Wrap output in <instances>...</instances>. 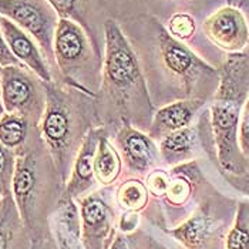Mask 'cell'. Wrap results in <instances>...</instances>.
<instances>
[{
	"instance_id": "cell-10",
	"label": "cell",
	"mask_w": 249,
	"mask_h": 249,
	"mask_svg": "<svg viewBox=\"0 0 249 249\" xmlns=\"http://www.w3.org/2000/svg\"><path fill=\"white\" fill-rule=\"evenodd\" d=\"M46 81L24 66H7L1 70L3 111L26 118L38 127L46 110Z\"/></svg>"
},
{
	"instance_id": "cell-12",
	"label": "cell",
	"mask_w": 249,
	"mask_h": 249,
	"mask_svg": "<svg viewBox=\"0 0 249 249\" xmlns=\"http://www.w3.org/2000/svg\"><path fill=\"white\" fill-rule=\"evenodd\" d=\"M205 38L225 54L239 53L249 44V21L245 12L224 4L211 12L201 23Z\"/></svg>"
},
{
	"instance_id": "cell-2",
	"label": "cell",
	"mask_w": 249,
	"mask_h": 249,
	"mask_svg": "<svg viewBox=\"0 0 249 249\" xmlns=\"http://www.w3.org/2000/svg\"><path fill=\"white\" fill-rule=\"evenodd\" d=\"M100 123L108 133L124 124L148 133L157 111L140 60L115 19L104 23L103 80L97 98Z\"/></svg>"
},
{
	"instance_id": "cell-7",
	"label": "cell",
	"mask_w": 249,
	"mask_h": 249,
	"mask_svg": "<svg viewBox=\"0 0 249 249\" xmlns=\"http://www.w3.org/2000/svg\"><path fill=\"white\" fill-rule=\"evenodd\" d=\"M170 175L171 181L165 196L161 201H154L161 207L165 230L175 228L184 222L195 211L202 196L213 187L201 170L198 160L171 167Z\"/></svg>"
},
{
	"instance_id": "cell-13",
	"label": "cell",
	"mask_w": 249,
	"mask_h": 249,
	"mask_svg": "<svg viewBox=\"0 0 249 249\" xmlns=\"http://www.w3.org/2000/svg\"><path fill=\"white\" fill-rule=\"evenodd\" d=\"M107 133L108 130L104 125H97L86 135L73 162L70 177L64 185L63 198L77 201L83 195L94 191L100 187L94 174V160L100 138Z\"/></svg>"
},
{
	"instance_id": "cell-9",
	"label": "cell",
	"mask_w": 249,
	"mask_h": 249,
	"mask_svg": "<svg viewBox=\"0 0 249 249\" xmlns=\"http://www.w3.org/2000/svg\"><path fill=\"white\" fill-rule=\"evenodd\" d=\"M0 16L13 21L36 40L56 80L54 36L58 15L47 0H0Z\"/></svg>"
},
{
	"instance_id": "cell-14",
	"label": "cell",
	"mask_w": 249,
	"mask_h": 249,
	"mask_svg": "<svg viewBox=\"0 0 249 249\" xmlns=\"http://www.w3.org/2000/svg\"><path fill=\"white\" fill-rule=\"evenodd\" d=\"M60 19L71 20L81 26L89 35L96 52L104 56V23L101 13H106L100 0H47Z\"/></svg>"
},
{
	"instance_id": "cell-24",
	"label": "cell",
	"mask_w": 249,
	"mask_h": 249,
	"mask_svg": "<svg viewBox=\"0 0 249 249\" xmlns=\"http://www.w3.org/2000/svg\"><path fill=\"white\" fill-rule=\"evenodd\" d=\"M16 153L0 142V194L3 196L12 195L13 179L16 174Z\"/></svg>"
},
{
	"instance_id": "cell-19",
	"label": "cell",
	"mask_w": 249,
	"mask_h": 249,
	"mask_svg": "<svg viewBox=\"0 0 249 249\" xmlns=\"http://www.w3.org/2000/svg\"><path fill=\"white\" fill-rule=\"evenodd\" d=\"M110 133L100 138L94 160V174L100 187L115 185L123 175L121 157L110 141Z\"/></svg>"
},
{
	"instance_id": "cell-15",
	"label": "cell",
	"mask_w": 249,
	"mask_h": 249,
	"mask_svg": "<svg viewBox=\"0 0 249 249\" xmlns=\"http://www.w3.org/2000/svg\"><path fill=\"white\" fill-rule=\"evenodd\" d=\"M0 27L7 47L10 49L12 54L19 60L21 66L33 71L46 83L54 81L53 71L35 38L3 16H0Z\"/></svg>"
},
{
	"instance_id": "cell-23",
	"label": "cell",
	"mask_w": 249,
	"mask_h": 249,
	"mask_svg": "<svg viewBox=\"0 0 249 249\" xmlns=\"http://www.w3.org/2000/svg\"><path fill=\"white\" fill-rule=\"evenodd\" d=\"M107 18L117 21L142 15L141 7L147 6L151 0H100Z\"/></svg>"
},
{
	"instance_id": "cell-32",
	"label": "cell",
	"mask_w": 249,
	"mask_h": 249,
	"mask_svg": "<svg viewBox=\"0 0 249 249\" xmlns=\"http://www.w3.org/2000/svg\"><path fill=\"white\" fill-rule=\"evenodd\" d=\"M227 4L236 6V7L242 9L244 12L249 9V0H227Z\"/></svg>"
},
{
	"instance_id": "cell-34",
	"label": "cell",
	"mask_w": 249,
	"mask_h": 249,
	"mask_svg": "<svg viewBox=\"0 0 249 249\" xmlns=\"http://www.w3.org/2000/svg\"><path fill=\"white\" fill-rule=\"evenodd\" d=\"M3 201H4V196L0 194V212H1V208H3Z\"/></svg>"
},
{
	"instance_id": "cell-11",
	"label": "cell",
	"mask_w": 249,
	"mask_h": 249,
	"mask_svg": "<svg viewBox=\"0 0 249 249\" xmlns=\"http://www.w3.org/2000/svg\"><path fill=\"white\" fill-rule=\"evenodd\" d=\"M113 138L115 140V145L118 147L117 151L123 161L121 179H145L148 174L160 168L162 164L160 148L147 133L130 124H124L113 133Z\"/></svg>"
},
{
	"instance_id": "cell-26",
	"label": "cell",
	"mask_w": 249,
	"mask_h": 249,
	"mask_svg": "<svg viewBox=\"0 0 249 249\" xmlns=\"http://www.w3.org/2000/svg\"><path fill=\"white\" fill-rule=\"evenodd\" d=\"M238 145L244 157L247 171L249 173V98L245 101L241 113L239 128H238Z\"/></svg>"
},
{
	"instance_id": "cell-17",
	"label": "cell",
	"mask_w": 249,
	"mask_h": 249,
	"mask_svg": "<svg viewBox=\"0 0 249 249\" xmlns=\"http://www.w3.org/2000/svg\"><path fill=\"white\" fill-rule=\"evenodd\" d=\"M52 228L58 249H84L80 238V215L76 201L61 198L52 218Z\"/></svg>"
},
{
	"instance_id": "cell-3",
	"label": "cell",
	"mask_w": 249,
	"mask_h": 249,
	"mask_svg": "<svg viewBox=\"0 0 249 249\" xmlns=\"http://www.w3.org/2000/svg\"><path fill=\"white\" fill-rule=\"evenodd\" d=\"M46 110L38 124L61 181L67 182L83 140L101 125L97 98L60 81L46 83Z\"/></svg>"
},
{
	"instance_id": "cell-8",
	"label": "cell",
	"mask_w": 249,
	"mask_h": 249,
	"mask_svg": "<svg viewBox=\"0 0 249 249\" xmlns=\"http://www.w3.org/2000/svg\"><path fill=\"white\" fill-rule=\"evenodd\" d=\"M80 215V238L84 249H108L117 233L118 205L115 185L98 187L76 201Z\"/></svg>"
},
{
	"instance_id": "cell-4",
	"label": "cell",
	"mask_w": 249,
	"mask_h": 249,
	"mask_svg": "<svg viewBox=\"0 0 249 249\" xmlns=\"http://www.w3.org/2000/svg\"><path fill=\"white\" fill-rule=\"evenodd\" d=\"M219 87L211 100L210 121L219 173H248L238 145L241 113L249 96V44L219 66Z\"/></svg>"
},
{
	"instance_id": "cell-27",
	"label": "cell",
	"mask_w": 249,
	"mask_h": 249,
	"mask_svg": "<svg viewBox=\"0 0 249 249\" xmlns=\"http://www.w3.org/2000/svg\"><path fill=\"white\" fill-rule=\"evenodd\" d=\"M128 235H130V238L133 241V245H134L135 249H174L171 247H168V245H165L164 242H161L160 239H157L150 232H147L142 228H138V230L128 233ZM175 249L184 248L177 244V248Z\"/></svg>"
},
{
	"instance_id": "cell-16",
	"label": "cell",
	"mask_w": 249,
	"mask_h": 249,
	"mask_svg": "<svg viewBox=\"0 0 249 249\" xmlns=\"http://www.w3.org/2000/svg\"><path fill=\"white\" fill-rule=\"evenodd\" d=\"M201 100H179L157 108L147 134L154 141H161L167 135L191 125L198 111L205 106Z\"/></svg>"
},
{
	"instance_id": "cell-29",
	"label": "cell",
	"mask_w": 249,
	"mask_h": 249,
	"mask_svg": "<svg viewBox=\"0 0 249 249\" xmlns=\"http://www.w3.org/2000/svg\"><path fill=\"white\" fill-rule=\"evenodd\" d=\"M141 213L140 212H127L123 211L118 216V222H117V230L123 233H131L137 231L140 227V219H141Z\"/></svg>"
},
{
	"instance_id": "cell-33",
	"label": "cell",
	"mask_w": 249,
	"mask_h": 249,
	"mask_svg": "<svg viewBox=\"0 0 249 249\" xmlns=\"http://www.w3.org/2000/svg\"><path fill=\"white\" fill-rule=\"evenodd\" d=\"M1 70H3V67L0 64V113H4L3 111V106H1Z\"/></svg>"
},
{
	"instance_id": "cell-1",
	"label": "cell",
	"mask_w": 249,
	"mask_h": 249,
	"mask_svg": "<svg viewBox=\"0 0 249 249\" xmlns=\"http://www.w3.org/2000/svg\"><path fill=\"white\" fill-rule=\"evenodd\" d=\"M118 23L140 60L155 108L179 100L211 103L219 87L216 67L174 37L154 15H140Z\"/></svg>"
},
{
	"instance_id": "cell-18",
	"label": "cell",
	"mask_w": 249,
	"mask_h": 249,
	"mask_svg": "<svg viewBox=\"0 0 249 249\" xmlns=\"http://www.w3.org/2000/svg\"><path fill=\"white\" fill-rule=\"evenodd\" d=\"M0 249H32L30 236L13 195L4 196L0 212Z\"/></svg>"
},
{
	"instance_id": "cell-31",
	"label": "cell",
	"mask_w": 249,
	"mask_h": 249,
	"mask_svg": "<svg viewBox=\"0 0 249 249\" xmlns=\"http://www.w3.org/2000/svg\"><path fill=\"white\" fill-rule=\"evenodd\" d=\"M108 249H135L134 245H133V241L130 238L128 233H123L120 231H117L115 233L114 241L113 244L110 245Z\"/></svg>"
},
{
	"instance_id": "cell-28",
	"label": "cell",
	"mask_w": 249,
	"mask_h": 249,
	"mask_svg": "<svg viewBox=\"0 0 249 249\" xmlns=\"http://www.w3.org/2000/svg\"><path fill=\"white\" fill-rule=\"evenodd\" d=\"M221 177L227 181V184L232 187L236 192L244 195L245 198H249V173L242 174H228L219 173Z\"/></svg>"
},
{
	"instance_id": "cell-5",
	"label": "cell",
	"mask_w": 249,
	"mask_h": 249,
	"mask_svg": "<svg viewBox=\"0 0 249 249\" xmlns=\"http://www.w3.org/2000/svg\"><path fill=\"white\" fill-rule=\"evenodd\" d=\"M54 81L98 98L103 80V57L98 54L81 26L71 20H58L54 36Z\"/></svg>"
},
{
	"instance_id": "cell-20",
	"label": "cell",
	"mask_w": 249,
	"mask_h": 249,
	"mask_svg": "<svg viewBox=\"0 0 249 249\" xmlns=\"http://www.w3.org/2000/svg\"><path fill=\"white\" fill-rule=\"evenodd\" d=\"M115 201L121 211L141 212L150 202V192L144 179L124 178L115 184Z\"/></svg>"
},
{
	"instance_id": "cell-6",
	"label": "cell",
	"mask_w": 249,
	"mask_h": 249,
	"mask_svg": "<svg viewBox=\"0 0 249 249\" xmlns=\"http://www.w3.org/2000/svg\"><path fill=\"white\" fill-rule=\"evenodd\" d=\"M236 205L238 198L222 194L213 185L184 222L162 232L184 249H225Z\"/></svg>"
},
{
	"instance_id": "cell-36",
	"label": "cell",
	"mask_w": 249,
	"mask_h": 249,
	"mask_svg": "<svg viewBox=\"0 0 249 249\" xmlns=\"http://www.w3.org/2000/svg\"><path fill=\"white\" fill-rule=\"evenodd\" d=\"M1 114H3V113H0V117H1Z\"/></svg>"
},
{
	"instance_id": "cell-21",
	"label": "cell",
	"mask_w": 249,
	"mask_h": 249,
	"mask_svg": "<svg viewBox=\"0 0 249 249\" xmlns=\"http://www.w3.org/2000/svg\"><path fill=\"white\" fill-rule=\"evenodd\" d=\"M36 128L20 115L3 113L0 117V142L18 154L26 147Z\"/></svg>"
},
{
	"instance_id": "cell-22",
	"label": "cell",
	"mask_w": 249,
	"mask_h": 249,
	"mask_svg": "<svg viewBox=\"0 0 249 249\" xmlns=\"http://www.w3.org/2000/svg\"><path fill=\"white\" fill-rule=\"evenodd\" d=\"M225 249H249V198L244 196L238 199L235 219L227 236Z\"/></svg>"
},
{
	"instance_id": "cell-30",
	"label": "cell",
	"mask_w": 249,
	"mask_h": 249,
	"mask_svg": "<svg viewBox=\"0 0 249 249\" xmlns=\"http://www.w3.org/2000/svg\"><path fill=\"white\" fill-rule=\"evenodd\" d=\"M0 64L1 67H7V66H21L19 60L15 57L10 52V49L7 47V43L3 37L1 33V27H0Z\"/></svg>"
},
{
	"instance_id": "cell-25",
	"label": "cell",
	"mask_w": 249,
	"mask_h": 249,
	"mask_svg": "<svg viewBox=\"0 0 249 249\" xmlns=\"http://www.w3.org/2000/svg\"><path fill=\"white\" fill-rule=\"evenodd\" d=\"M170 181H171L170 171H165L162 168H157V170H154L148 174L145 177L144 182H145L147 190L150 192V199L161 201L168 191Z\"/></svg>"
},
{
	"instance_id": "cell-37",
	"label": "cell",
	"mask_w": 249,
	"mask_h": 249,
	"mask_svg": "<svg viewBox=\"0 0 249 249\" xmlns=\"http://www.w3.org/2000/svg\"><path fill=\"white\" fill-rule=\"evenodd\" d=\"M248 98H249V96H248Z\"/></svg>"
},
{
	"instance_id": "cell-35",
	"label": "cell",
	"mask_w": 249,
	"mask_h": 249,
	"mask_svg": "<svg viewBox=\"0 0 249 249\" xmlns=\"http://www.w3.org/2000/svg\"><path fill=\"white\" fill-rule=\"evenodd\" d=\"M245 15H247V18H248V21H249V9L248 10H245Z\"/></svg>"
}]
</instances>
